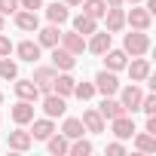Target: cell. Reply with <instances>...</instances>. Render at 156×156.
Returning a JSON list of instances; mask_svg holds the SVG:
<instances>
[{"label": "cell", "mask_w": 156, "mask_h": 156, "mask_svg": "<svg viewBox=\"0 0 156 156\" xmlns=\"http://www.w3.org/2000/svg\"><path fill=\"white\" fill-rule=\"evenodd\" d=\"M16 28H19V31H28V34H34V31L40 28V19H37V12H31V9H19V12H16Z\"/></svg>", "instance_id": "ffe728a7"}, {"label": "cell", "mask_w": 156, "mask_h": 156, "mask_svg": "<svg viewBox=\"0 0 156 156\" xmlns=\"http://www.w3.org/2000/svg\"><path fill=\"white\" fill-rule=\"evenodd\" d=\"M55 73H58V70H55L52 64H40V67L34 70L31 80L37 83V89H40V92H52V80H55Z\"/></svg>", "instance_id": "8992f818"}, {"label": "cell", "mask_w": 156, "mask_h": 156, "mask_svg": "<svg viewBox=\"0 0 156 156\" xmlns=\"http://www.w3.org/2000/svg\"><path fill=\"white\" fill-rule=\"evenodd\" d=\"M58 46H64L70 55H83V52H86V37L76 34V31H67V34H61Z\"/></svg>", "instance_id": "52a82bcc"}, {"label": "cell", "mask_w": 156, "mask_h": 156, "mask_svg": "<svg viewBox=\"0 0 156 156\" xmlns=\"http://www.w3.org/2000/svg\"><path fill=\"white\" fill-rule=\"evenodd\" d=\"M122 3H144V0H122Z\"/></svg>", "instance_id": "60d3db41"}, {"label": "cell", "mask_w": 156, "mask_h": 156, "mask_svg": "<svg viewBox=\"0 0 156 156\" xmlns=\"http://www.w3.org/2000/svg\"><path fill=\"white\" fill-rule=\"evenodd\" d=\"M92 40L86 43V49L92 52V55H104L107 49H110V31H95V34H89Z\"/></svg>", "instance_id": "d6986e66"}, {"label": "cell", "mask_w": 156, "mask_h": 156, "mask_svg": "<svg viewBox=\"0 0 156 156\" xmlns=\"http://www.w3.org/2000/svg\"><path fill=\"white\" fill-rule=\"evenodd\" d=\"M110 129H113V135H116L119 141H129V138L135 135V119H132L129 113H122V116L110 119Z\"/></svg>", "instance_id": "7c38bea8"}, {"label": "cell", "mask_w": 156, "mask_h": 156, "mask_svg": "<svg viewBox=\"0 0 156 156\" xmlns=\"http://www.w3.org/2000/svg\"><path fill=\"white\" fill-rule=\"evenodd\" d=\"M61 3H67V6H80L83 0H61Z\"/></svg>", "instance_id": "f35d334b"}, {"label": "cell", "mask_w": 156, "mask_h": 156, "mask_svg": "<svg viewBox=\"0 0 156 156\" xmlns=\"http://www.w3.org/2000/svg\"><path fill=\"white\" fill-rule=\"evenodd\" d=\"M67 153H70V156H89V153H92V141H86V138H73L70 147H67Z\"/></svg>", "instance_id": "4dcf8cb0"}, {"label": "cell", "mask_w": 156, "mask_h": 156, "mask_svg": "<svg viewBox=\"0 0 156 156\" xmlns=\"http://www.w3.org/2000/svg\"><path fill=\"white\" fill-rule=\"evenodd\" d=\"M16 49V55L22 58V61H28V64H34L37 58H40V52H43V46L37 43V40H22L19 46H12Z\"/></svg>", "instance_id": "30bf717a"}, {"label": "cell", "mask_w": 156, "mask_h": 156, "mask_svg": "<svg viewBox=\"0 0 156 156\" xmlns=\"http://www.w3.org/2000/svg\"><path fill=\"white\" fill-rule=\"evenodd\" d=\"M95 92L101 95H116L119 92V80H116V70H98L95 73Z\"/></svg>", "instance_id": "3957f363"}, {"label": "cell", "mask_w": 156, "mask_h": 156, "mask_svg": "<svg viewBox=\"0 0 156 156\" xmlns=\"http://www.w3.org/2000/svg\"><path fill=\"white\" fill-rule=\"evenodd\" d=\"M107 6H122V0H104Z\"/></svg>", "instance_id": "ab89813d"}, {"label": "cell", "mask_w": 156, "mask_h": 156, "mask_svg": "<svg viewBox=\"0 0 156 156\" xmlns=\"http://www.w3.org/2000/svg\"><path fill=\"white\" fill-rule=\"evenodd\" d=\"M76 64V55H70L64 46H52V67L55 70H73Z\"/></svg>", "instance_id": "2e32d148"}, {"label": "cell", "mask_w": 156, "mask_h": 156, "mask_svg": "<svg viewBox=\"0 0 156 156\" xmlns=\"http://www.w3.org/2000/svg\"><path fill=\"white\" fill-rule=\"evenodd\" d=\"M122 153H126V144H122L119 138H116L113 144H107V156H122Z\"/></svg>", "instance_id": "e575fe53"}, {"label": "cell", "mask_w": 156, "mask_h": 156, "mask_svg": "<svg viewBox=\"0 0 156 156\" xmlns=\"http://www.w3.org/2000/svg\"><path fill=\"white\" fill-rule=\"evenodd\" d=\"M138 110H144L147 116H153V113H156V95H144V98H141V107H138Z\"/></svg>", "instance_id": "836d02e7"}, {"label": "cell", "mask_w": 156, "mask_h": 156, "mask_svg": "<svg viewBox=\"0 0 156 156\" xmlns=\"http://www.w3.org/2000/svg\"><path fill=\"white\" fill-rule=\"evenodd\" d=\"M0 104H3V92H0Z\"/></svg>", "instance_id": "7bdbcfd3"}, {"label": "cell", "mask_w": 156, "mask_h": 156, "mask_svg": "<svg viewBox=\"0 0 156 156\" xmlns=\"http://www.w3.org/2000/svg\"><path fill=\"white\" fill-rule=\"evenodd\" d=\"M34 34H37V43H40L43 49H52V46H58V40H61V31H58V25H46V28H37Z\"/></svg>", "instance_id": "9a60e30c"}, {"label": "cell", "mask_w": 156, "mask_h": 156, "mask_svg": "<svg viewBox=\"0 0 156 156\" xmlns=\"http://www.w3.org/2000/svg\"><path fill=\"white\" fill-rule=\"evenodd\" d=\"M83 12L86 16H92V19H104V12H107V3L104 0H83Z\"/></svg>", "instance_id": "f1b7e54d"}, {"label": "cell", "mask_w": 156, "mask_h": 156, "mask_svg": "<svg viewBox=\"0 0 156 156\" xmlns=\"http://www.w3.org/2000/svg\"><path fill=\"white\" fill-rule=\"evenodd\" d=\"M46 144H49V153H52V156H67L70 141H67L64 135H55V132H52V135L46 138Z\"/></svg>", "instance_id": "83f0119b"}, {"label": "cell", "mask_w": 156, "mask_h": 156, "mask_svg": "<svg viewBox=\"0 0 156 156\" xmlns=\"http://www.w3.org/2000/svg\"><path fill=\"white\" fill-rule=\"evenodd\" d=\"M9 113H12V122H16V126H28V122L34 119V101H22V98H19Z\"/></svg>", "instance_id": "8fae6325"}, {"label": "cell", "mask_w": 156, "mask_h": 156, "mask_svg": "<svg viewBox=\"0 0 156 156\" xmlns=\"http://www.w3.org/2000/svg\"><path fill=\"white\" fill-rule=\"evenodd\" d=\"M126 64H129V55L122 49H107L104 52V67L107 70H122Z\"/></svg>", "instance_id": "603a6c76"}, {"label": "cell", "mask_w": 156, "mask_h": 156, "mask_svg": "<svg viewBox=\"0 0 156 156\" xmlns=\"http://www.w3.org/2000/svg\"><path fill=\"white\" fill-rule=\"evenodd\" d=\"M64 110H67V98H61V95H55V92H43V113H46L49 119L64 116Z\"/></svg>", "instance_id": "277c9868"}, {"label": "cell", "mask_w": 156, "mask_h": 156, "mask_svg": "<svg viewBox=\"0 0 156 156\" xmlns=\"http://www.w3.org/2000/svg\"><path fill=\"white\" fill-rule=\"evenodd\" d=\"M141 98H144V92L138 89V83H132V86H126V89H119V104L126 107V110H138L141 107Z\"/></svg>", "instance_id": "5b68a950"}, {"label": "cell", "mask_w": 156, "mask_h": 156, "mask_svg": "<svg viewBox=\"0 0 156 156\" xmlns=\"http://www.w3.org/2000/svg\"><path fill=\"white\" fill-rule=\"evenodd\" d=\"M83 132H86V126H83V119H76V116H67V119H64V126H61V135H64L67 141L83 138Z\"/></svg>", "instance_id": "484cf974"}, {"label": "cell", "mask_w": 156, "mask_h": 156, "mask_svg": "<svg viewBox=\"0 0 156 156\" xmlns=\"http://www.w3.org/2000/svg\"><path fill=\"white\" fill-rule=\"evenodd\" d=\"M73 31H76V34H83V37H89V34L98 31V19H92V16H86V12L73 16Z\"/></svg>", "instance_id": "7402d4cb"}, {"label": "cell", "mask_w": 156, "mask_h": 156, "mask_svg": "<svg viewBox=\"0 0 156 156\" xmlns=\"http://www.w3.org/2000/svg\"><path fill=\"white\" fill-rule=\"evenodd\" d=\"M19 12V0H0V16H16Z\"/></svg>", "instance_id": "d6a6232c"}, {"label": "cell", "mask_w": 156, "mask_h": 156, "mask_svg": "<svg viewBox=\"0 0 156 156\" xmlns=\"http://www.w3.org/2000/svg\"><path fill=\"white\" fill-rule=\"evenodd\" d=\"M83 126H86V132L101 135V132H104V126H107V119H104L98 110H86V113H83Z\"/></svg>", "instance_id": "cb8c5ba5"}, {"label": "cell", "mask_w": 156, "mask_h": 156, "mask_svg": "<svg viewBox=\"0 0 156 156\" xmlns=\"http://www.w3.org/2000/svg\"><path fill=\"white\" fill-rule=\"evenodd\" d=\"M126 25H132L135 31H150V25H153V12H150L147 6L132 3V12H126Z\"/></svg>", "instance_id": "7a4b0ae2"}, {"label": "cell", "mask_w": 156, "mask_h": 156, "mask_svg": "<svg viewBox=\"0 0 156 156\" xmlns=\"http://www.w3.org/2000/svg\"><path fill=\"white\" fill-rule=\"evenodd\" d=\"M34 126H31V138L34 141H46L52 132H55V122L49 119V116H43V119H31Z\"/></svg>", "instance_id": "44dd1931"}, {"label": "cell", "mask_w": 156, "mask_h": 156, "mask_svg": "<svg viewBox=\"0 0 156 156\" xmlns=\"http://www.w3.org/2000/svg\"><path fill=\"white\" fill-rule=\"evenodd\" d=\"M19 9H31V12H37V9H43V0H19Z\"/></svg>", "instance_id": "d590c367"}, {"label": "cell", "mask_w": 156, "mask_h": 156, "mask_svg": "<svg viewBox=\"0 0 156 156\" xmlns=\"http://www.w3.org/2000/svg\"><path fill=\"white\" fill-rule=\"evenodd\" d=\"M12 89H16V95H19L22 101H37V98H40V89H37L34 80H19V76H16Z\"/></svg>", "instance_id": "ac0fdd59"}, {"label": "cell", "mask_w": 156, "mask_h": 156, "mask_svg": "<svg viewBox=\"0 0 156 156\" xmlns=\"http://www.w3.org/2000/svg\"><path fill=\"white\" fill-rule=\"evenodd\" d=\"M132 138H135V147H138L141 153H156V135H150V132H135Z\"/></svg>", "instance_id": "4316f807"}, {"label": "cell", "mask_w": 156, "mask_h": 156, "mask_svg": "<svg viewBox=\"0 0 156 156\" xmlns=\"http://www.w3.org/2000/svg\"><path fill=\"white\" fill-rule=\"evenodd\" d=\"M16 76H19V64L9 55H3L0 58V80H16Z\"/></svg>", "instance_id": "f546056e"}, {"label": "cell", "mask_w": 156, "mask_h": 156, "mask_svg": "<svg viewBox=\"0 0 156 156\" xmlns=\"http://www.w3.org/2000/svg\"><path fill=\"white\" fill-rule=\"evenodd\" d=\"M73 95L80 98V101H89V98H95L98 92H95V83H76V86H73Z\"/></svg>", "instance_id": "1f68e13d"}, {"label": "cell", "mask_w": 156, "mask_h": 156, "mask_svg": "<svg viewBox=\"0 0 156 156\" xmlns=\"http://www.w3.org/2000/svg\"><path fill=\"white\" fill-rule=\"evenodd\" d=\"M126 67H129V76H132V83H144L147 76H150V61H147L144 55H135V58H132Z\"/></svg>", "instance_id": "9c48e42d"}, {"label": "cell", "mask_w": 156, "mask_h": 156, "mask_svg": "<svg viewBox=\"0 0 156 156\" xmlns=\"http://www.w3.org/2000/svg\"><path fill=\"white\" fill-rule=\"evenodd\" d=\"M9 150H16V153H28L31 147H34V138H31V132H25V129H16V132H9Z\"/></svg>", "instance_id": "4fadbf2b"}, {"label": "cell", "mask_w": 156, "mask_h": 156, "mask_svg": "<svg viewBox=\"0 0 156 156\" xmlns=\"http://www.w3.org/2000/svg\"><path fill=\"white\" fill-rule=\"evenodd\" d=\"M98 113H101L104 119H116V116H122V113H129V110L119 104V98H113V95H104V101L98 104Z\"/></svg>", "instance_id": "e0dca14e"}, {"label": "cell", "mask_w": 156, "mask_h": 156, "mask_svg": "<svg viewBox=\"0 0 156 156\" xmlns=\"http://www.w3.org/2000/svg\"><path fill=\"white\" fill-rule=\"evenodd\" d=\"M122 52L132 55V58H135V55H147V52H150V34L132 28V34H126V40H122Z\"/></svg>", "instance_id": "6da1fadb"}, {"label": "cell", "mask_w": 156, "mask_h": 156, "mask_svg": "<svg viewBox=\"0 0 156 156\" xmlns=\"http://www.w3.org/2000/svg\"><path fill=\"white\" fill-rule=\"evenodd\" d=\"M144 132L156 135V113H153V116H147V126H144Z\"/></svg>", "instance_id": "74e56055"}, {"label": "cell", "mask_w": 156, "mask_h": 156, "mask_svg": "<svg viewBox=\"0 0 156 156\" xmlns=\"http://www.w3.org/2000/svg\"><path fill=\"white\" fill-rule=\"evenodd\" d=\"M104 25H107L110 34H119V31L126 28V12H122V6H107V12H104Z\"/></svg>", "instance_id": "5bb4252c"}, {"label": "cell", "mask_w": 156, "mask_h": 156, "mask_svg": "<svg viewBox=\"0 0 156 156\" xmlns=\"http://www.w3.org/2000/svg\"><path fill=\"white\" fill-rule=\"evenodd\" d=\"M73 86H76V80L70 76V70L55 73V80H52V92L61 95V98H70V95H73Z\"/></svg>", "instance_id": "ba28073f"}, {"label": "cell", "mask_w": 156, "mask_h": 156, "mask_svg": "<svg viewBox=\"0 0 156 156\" xmlns=\"http://www.w3.org/2000/svg\"><path fill=\"white\" fill-rule=\"evenodd\" d=\"M0 31H3V16H0Z\"/></svg>", "instance_id": "b9f144b4"}, {"label": "cell", "mask_w": 156, "mask_h": 156, "mask_svg": "<svg viewBox=\"0 0 156 156\" xmlns=\"http://www.w3.org/2000/svg\"><path fill=\"white\" fill-rule=\"evenodd\" d=\"M9 52H12V43H9V37H6L3 31H0V58L9 55Z\"/></svg>", "instance_id": "8d00e7d4"}, {"label": "cell", "mask_w": 156, "mask_h": 156, "mask_svg": "<svg viewBox=\"0 0 156 156\" xmlns=\"http://www.w3.org/2000/svg\"><path fill=\"white\" fill-rule=\"evenodd\" d=\"M46 19H49L52 25H64V22L70 19L67 3H58V0H55V3H49V6H46Z\"/></svg>", "instance_id": "d4e9b609"}]
</instances>
